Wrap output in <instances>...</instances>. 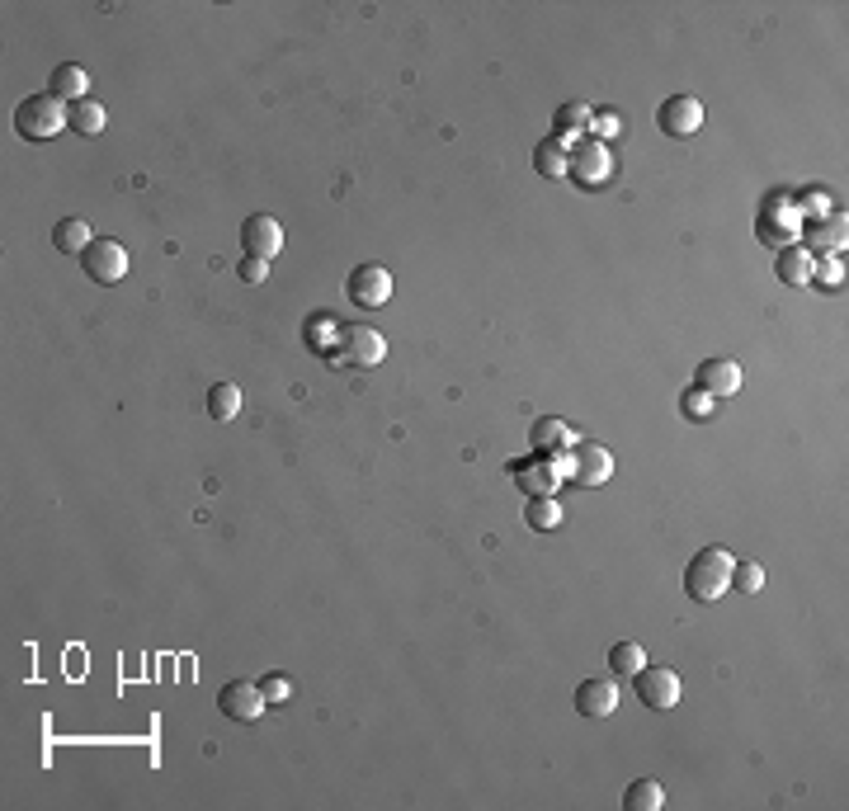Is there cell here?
<instances>
[{"instance_id": "cb8c5ba5", "label": "cell", "mask_w": 849, "mask_h": 811, "mask_svg": "<svg viewBox=\"0 0 849 811\" xmlns=\"http://www.w3.org/2000/svg\"><path fill=\"white\" fill-rule=\"evenodd\" d=\"M571 444V430H566L562 420H538L533 425V453H552V448Z\"/></svg>"}, {"instance_id": "2e32d148", "label": "cell", "mask_w": 849, "mask_h": 811, "mask_svg": "<svg viewBox=\"0 0 849 811\" xmlns=\"http://www.w3.org/2000/svg\"><path fill=\"white\" fill-rule=\"evenodd\" d=\"M104 123H109V114H104V104H100V100H76V104H67V128H71V133L95 137V133H104Z\"/></svg>"}, {"instance_id": "4fadbf2b", "label": "cell", "mask_w": 849, "mask_h": 811, "mask_svg": "<svg viewBox=\"0 0 849 811\" xmlns=\"http://www.w3.org/2000/svg\"><path fill=\"white\" fill-rule=\"evenodd\" d=\"M614 477V458L604 444H576V481L581 486H604Z\"/></svg>"}, {"instance_id": "9a60e30c", "label": "cell", "mask_w": 849, "mask_h": 811, "mask_svg": "<svg viewBox=\"0 0 849 811\" xmlns=\"http://www.w3.org/2000/svg\"><path fill=\"white\" fill-rule=\"evenodd\" d=\"M48 95H57L62 104L90 100V76H85V67H76V62H62V67L52 71V90H48Z\"/></svg>"}, {"instance_id": "4316f807", "label": "cell", "mask_w": 849, "mask_h": 811, "mask_svg": "<svg viewBox=\"0 0 849 811\" xmlns=\"http://www.w3.org/2000/svg\"><path fill=\"white\" fill-rule=\"evenodd\" d=\"M732 585L741 595H760L765 590V566L760 562H736L732 566Z\"/></svg>"}, {"instance_id": "44dd1931", "label": "cell", "mask_w": 849, "mask_h": 811, "mask_svg": "<svg viewBox=\"0 0 849 811\" xmlns=\"http://www.w3.org/2000/svg\"><path fill=\"white\" fill-rule=\"evenodd\" d=\"M533 166H538V175H548V180H566V147L557 137H552V142H538Z\"/></svg>"}, {"instance_id": "7a4b0ae2", "label": "cell", "mask_w": 849, "mask_h": 811, "mask_svg": "<svg viewBox=\"0 0 849 811\" xmlns=\"http://www.w3.org/2000/svg\"><path fill=\"white\" fill-rule=\"evenodd\" d=\"M62 128H67V104L57 95H29L15 109V133L24 142H52Z\"/></svg>"}, {"instance_id": "7c38bea8", "label": "cell", "mask_w": 849, "mask_h": 811, "mask_svg": "<svg viewBox=\"0 0 849 811\" xmlns=\"http://www.w3.org/2000/svg\"><path fill=\"white\" fill-rule=\"evenodd\" d=\"M614 708H618L614 679H585V684H576V712L581 717H609Z\"/></svg>"}, {"instance_id": "1f68e13d", "label": "cell", "mask_w": 849, "mask_h": 811, "mask_svg": "<svg viewBox=\"0 0 849 811\" xmlns=\"http://www.w3.org/2000/svg\"><path fill=\"white\" fill-rule=\"evenodd\" d=\"M812 279H821V283H835V279H845V269L835 265V260H826L821 269H812Z\"/></svg>"}, {"instance_id": "484cf974", "label": "cell", "mask_w": 849, "mask_h": 811, "mask_svg": "<svg viewBox=\"0 0 849 811\" xmlns=\"http://www.w3.org/2000/svg\"><path fill=\"white\" fill-rule=\"evenodd\" d=\"M713 401L717 397H708L703 387H689V392L680 397V415H684V420H713V411H717Z\"/></svg>"}, {"instance_id": "f546056e", "label": "cell", "mask_w": 849, "mask_h": 811, "mask_svg": "<svg viewBox=\"0 0 849 811\" xmlns=\"http://www.w3.org/2000/svg\"><path fill=\"white\" fill-rule=\"evenodd\" d=\"M265 274H269V260H241V283H265Z\"/></svg>"}, {"instance_id": "5bb4252c", "label": "cell", "mask_w": 849, "mask_h": 811, "mask_svg": "<svg viewBox=\"0 0 849 811\" xmlns=\"http://www.w3.org/2000/svg\"><path fill=\"white\" fill-rule=\"evenodd\" d=\"M812 269H816V255L802 246H783L779 260H774V274H779V283H788V288H807V283H812Z\"/></svg>"}, {"instance_id": "52a82bcc", "label": "cell", "mask_w": 849, "mask_h": 811, "mask_svg": "<svg viewBox=\"0 0 849 811\" xmlns=\"http://www.w3.org/2000/svg\"><path fill=\"white\" fill-rule=\"evenodd\" d=\"M217 708H222V717H232V722H255L269 703H265V689H260V684H250V679H232V684H222Z\"/></svg>"}, {"instance_id": "30bf717a", "label": "cell", "mask_w": 849, "mask_h": 811, "mask_svg": "<svg viewBox=\"0 0 849 811\" xmlns=\"http://www.w3.org/2000/svg\"><path fill=\"white\" fill-rule=\"evenodd\" d=\"M345 293H350V302H359V307H387V298H392V274H387L383 265H359L350 274V283H345Z\"/></svg>"}, {"instance_id": "ba28073f", "label": "cell", "mask_w": 849, "mask_h": 811, "mask_svg": "<svg viewBox=\"0 0 849 811\" xmlns=\"http://www.w3.org/2000/svg\"><path fill=\"white\" fill-rule=\"evenodd\" d=\"M340 354H345L350 368H378L387 359V340L373 326H350L340 335Z\"/></svg>"}, {"instance_id": "8992f818", "label": "cell", "mask_w": 849, "mask_h": 811, "mask_svg": "<svg viewBox=\"0 0 849 811\" xmlns=\"http://www.w3.org/2000/svg\"><path fill=\"white\" fill-rule=\"evenodd\" d=\"M656 123H661V133H666V137H675V142H689V137L703 128V104L694 100V95H670V100L661 104Z\"/></svg>"}, {"instance_id": "d6986e66", "label": "cell", "mask_w": 849, "mask_h": 811, "mask_svg": "<svg viewBox=\"0 0 849 811\" xmlns=\"http://www.w3.org/2000/svg\"><path fill=\"white\" fill-rule=\"evenodd\" d=\"M208 415L222 420V425L236 420V415H241V387H236V382H217V387H208Z\"/></svg>"}, {"instance_id": "ffe728a7", "label": "cell", "mask_w": 849, "mask_h": 811, "mask_svg": "<svg viewBox=\"0 0 849 811\" xmlns=\"http://www.w3.org/2000/svg\"><path fill=\"white\" fill-rule=\"evenodd\" d=\"M623 807L628 811H661L666 807V793H661L656 778H637V783H628V793H623Z\"/></svg>"}, {"instance_id": "7402d4cb", "label": "cell", "mask_w": 849, "mask_h": 811, "mask_svg": "<svg viewBox=\"0 0 849 811\" xmlns=\"http://www.w3.org/2000/svg\"><path fill=\"white\" fill-rule=\"evenodd\" d=\"M515 477H519V486H524L529 496H552V491H557V472H552L548 463H543V467L515 463Z\"/></svg>"}, {"instance_id": "5b68a950", "label": "cell", "mask_w": 849, "mask_h": 811, "mask_svg": "<svg viewBox=\"0 0 849 811\" xmlns=\"http://www.w3.org/2000/svg\"><path fill=\"white\" fill-rule=\"evenodd\" d=\"M633 684H637V698L656 712H666V708L680 703V675L666 670V665H642V670L633 675Z\"/></svg>"}, {"instance_id": "83f0119b", "label": "cell", "mask_w": 849, "mask_h": 811, "mask_svg": "<svg viewBox=\"0 0 849 811\" xmlns=\"http://www.w3.org/2000/svg\"><path fill=\"white\" fill-rule=\"evenodd\" d=\"M835 246H845V217H831L821 232L807 236V246H802V250H812V255H816V250H835Z\"/></svg>"}, {"instance_id": "f1b7e54d", "label": "cell", "mask_w": 849, "mask_h": 811, "mask_svg": "<svg viewBox=\"0 0 849 811\" xmlns=\"http://www.w3.org/2000/svg\"><path fill=\"white\" fill-rule=\"evenodd\" d=\"M260 689H265V703H283V698L293 694V684H288L283 675H269L265 684H260Z\"/></svg>"}, {"instance_id": "d4e9b609", "label": "cell", "mask_w": 849, "mask_h": 811, "mask_svg": "<svg viewBox=\"0 0 849 811\" xmlns=\"http://www.w3.org/2000/svg\"><path fill=\"white\" fill-rule=\"evenodd\" d=\"M642 665H647V651L637 642H618L614 651H609V670H614V675H637Z\"/></svg>"}, {"instance_id": "3957f363", "label": "cell", "mask_w": 849, "mask_h": 811, "mask_svg": "<svg viewBox=\"0 0 849 811\" xmlns=\"http://www.w3.org/2000/svg\"><path fill=\"white\" fill-rule=\"evenodd\" d=\"M566 175L585 189H595V184L609 180V147H604L600 137H576L571 147H566Z\"/></svg>"}, {"instance_id": "e0dca14e", "label": "cell", "mask_w": 849, "mask_h": 811, "mask_svg": "<svg viewBox=\"0 0 849 811\" xmlns=\"http://www.w3.org/2000/svg\"><path fill=\"white\" fill-rule=\"evenodd\" d=\"M90 227H85V217H62L57 227H52V246L62 250V255H85L90 250Z\"/></svg>"}, {"instance_id": "8fae6325", "label": "cell", "mask_w": 849, "mask_h": 811, "mask_svg": "<svg viewBox=\"0 0 849 811\" xmlns=\"http://www.w3.org/2000/svg\"><path fill=\"white\" fill-rule=\"evenodd\" d=\"M699 387L708 397H736L741 392V364L736 359H703L699 364Z\"/></svg>"}, {"instance_id": "9c48e42d", "label": "cell", "mask_w": 849, "mask_h": 811, "mask_svg": "<svg viewBox=\"0 0 849 811\" xmlns=\"http://www.w3.org/2000/svg\"><path fill=\"white\" fill-rule=\"evenodd\" d=\"M241 250H246L250 260H274V255L283 250V227L269 213L246 217V227H241Z\"/></svg>"}, {"instance_id": "ac0fdd59", "label": "cell", "mask_w": 849, "mask_h": 811, "mask_svg": "<svg viewBox=\"0 0 849 811\" xmlns=\"http://www.w3.org/2000/svg\"><path fill=\"white\" fill-rule=\"evenodd\" d=\"M590 104H581V100H571V104H562V109H557V118H552V128H557V142H562V147H571V142H576V133H585V128H590Z\"/></svg>"}, {"instance_id": "603a6c76", "label": "cell", "mask_w": 849, "mask_h": 811, "mask_svg": "<svg viewBox=\"0 0 849 811\" xmlns=\"http://www.w3.org/2000/svg\"><path fill=\"white\" fill-rule=\"evenodd\" d=\"M524 519H529V529L548 533V529L562 524V505H557L552 496H529V514H524Z\"/></svg>"}, {"instance_id": "4dcf8cb0", "label": "cell", "mask_w": 849, "mask_h": 811, "mask_svg": "<svg viewBox=\"0 0 849 811\" xmlns=\"http://www.w3.org/2000/svg\"><path fill=\"white\" fill-rule=\"evenodd\" d=\"M590 128H595V133H600V137H614L618 128H623V123H618L614 114H595V118H590Z\"/></svg>"}, {"instance_id": "6da1fadb", "label": "cell", "mask_w": 849, "mask_h": 811, "mask_svg": "<svg viewBox=\"0 0 849 811\" xmlns=\"http://www.w3.org/2000/svg\"><path fill=\"white\" fill-rule=\"evenodd\" d=\"M732 566H736V557L727 547H703L699 557L689 562V571H684V590L699 599V604H717V599L732 590Z\"/></svg>"}, {"instance_id": "277c9868", "label": "cell", "mask_w": 849, "mask_h": 811, "mask_svg": "<svg viewBox=\"0 0 849 811\" xmlns=\"http://www.w3.org/2000/svg\"><path fill=\"white\" fill-rule=\"evenodd\" d=\"M81 269H85V279H95V283H123V274H128V250L118 246V241H90V250L81 255Z\"/></svg>"}]
</instances>
